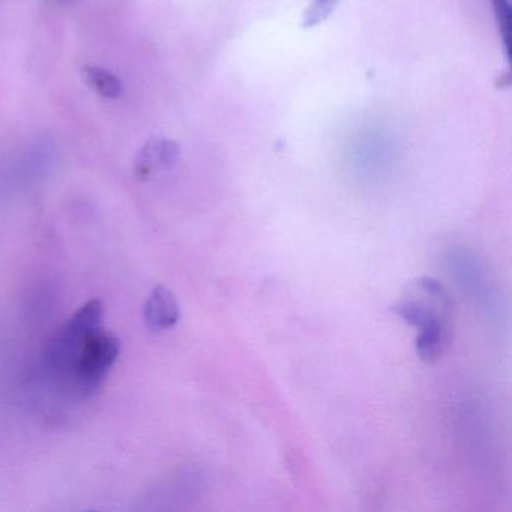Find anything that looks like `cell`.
<instances>
[{
	"instance_id": "obj_1",
	"label": "cell",
	"mask_w": 512,
	"mask_h": 512,
	"mask_svg": "<svg viewBox=\"0 0 512 512\" xmlns=\"http://www.w3.org/2000/svg\"><path fill=\"white\" fill-rule=\"evenodd\" d=\"M452 301L445 287L430 277L413 281L403 298L392 307L404 322L422 329L449 323Z\"/></svg>"
},
{
	"instance_id": "obj_2",
	"label": "cell",
	"mask_w": 512,
	"mask_h": 512,
	"mask_svg": "<svg viewBox=\"0 0 512 512\" xmlns=\"http://www.w3.org/2000/svg\"><path fill=\"white\" fill-rule=\"evenodd\" d=\"M121 353L118 337L103 328L89 334L77 349L74 380L83 392H94L106 379Z\"/></svg>"
},
{
	"instance_id": "obj_3",
	"label": "cell",
	"mask_w": 512,
	"mask_h": 512,
	"mask_svg": "<svg viewBox=\"0 0 512 512\" xmlns=\"http://www.w3.org/2000/svg\"><path fill=\"white\" fill-rule=\"evenodd\" d=\"M181 319L178 299L172 290L164 286L155 287L145 305L146 325L151 331H166Z\"/></svg>"
},
{
	"instance_id": "obj_4",
	"label": "cell",
	"mask_w": 512,
	"mask_h": 512,
	"mask_svg": "<svg viewBox=\"0 0 512 512\" xmlns=\"http://www.w3.org/2000/svg\"><path fill=\"white\" fill-rule=\"evenodd\" d=\"M104 305L100 299H92L88 304L83 305L65 328L64 346H74V350L79 349L80 343L92 332L103 328Z\"/></svg>"
},
{
	"instance_id": "obj_5",
	"label": "cell",
	"mask_w": 512,
	"mask_h": 512,
	"mask_svg": "<svg viewBox=\"0 0 512 512\" xmlns=\"http://www.w3.org/2000/svg\"><path fill=\"white\" fill-rule=\"evenodd\" d=\"M452 343V329L449 323L434 325L419 331L415 349L424 362H436L445 355Z\"/></svg>"
},
{
	"instance_id": "obj_6",
	"label": "cell",
	"mask_w": 512,
	"mask_h": 512,
	"mask_svg": "<svg viewBox=\"0 0 512 512\" xmlns=\"http://www.w3.org/2000/svg\"><path fill=\"white\" fill-rule=\"evenodd\" d=\"M82 77L86 85L97 92L101 97L116 100L124 92L121 80L115 74L97 67H85L82 70Z\"/></svg>"
},
{
	"instance_id": "obj_7",
	"label": "cell",
	"mask_w": 512,
	"mask_h": 512,
	"mask_svg": "<svg viewBox=\"0 0 512 512\" xmlns=\"http://www.w3.org/2000/svg\"><path fill=\"white\" fill-rule=\"evenodd\" d=\"M337 0H313L307 13H305V26H314L323 22L334 10Z\"/></svg>"
},
{
	"instance_id": "obj_8",
	"label": "cell",
	"mask_w": 512,
	"mask_h": 512,
	"mask_svg": "<svg viewBox=\"0 0 512 512\" xmlns=\"http://www.w3.org/2000/svg\"><path fill=\"white\" fill-rule=\"evenodd\" d=\"M496 5L497 17H499L500 28L505 29L503 31V37L508 40L509 34V5L508 0H494Z\"/></svg>"
}]
</instances>
